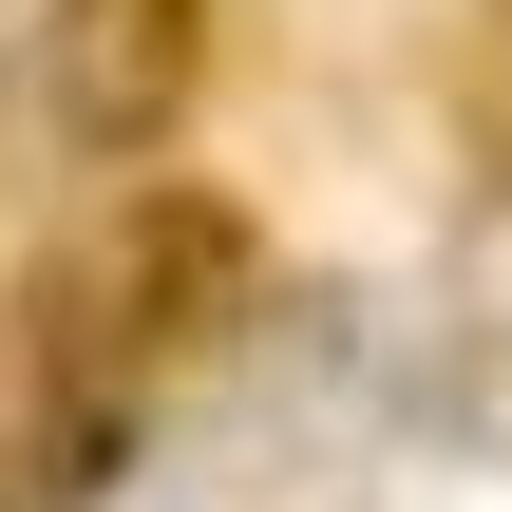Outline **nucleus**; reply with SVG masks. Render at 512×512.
<instances>
[{"mask_svg":"<svg viewBox=\"0 0 512 512\" xmlns=\"http://www.w3.org/2000/svg\"><path fill=\"white\" fill-rule=\"evenodd\" d=\"M228 285H247V228H228L209 190L95 209V228L19 285V342H0V512H76L95 494V475L133 456L152 380L228 323Z\"/></svg>","mask_w":512,"mask_h":512,"instance_id":"1","label":"nucleus"},{"mask_svg":"<svg viewBox=\"0 0 512 512\" xmlns=\"http://www.w3.org/2000/svg\"><path fill=\"white\" fill-rule=\"evenodd\" d=\"M38 95H57V133H76V152H133V133L190 95V0H76Z\"/></svg>","mask_w":512,"mask_h":512,"instance_id":"2","label":"nucleus"}]
</instances>
